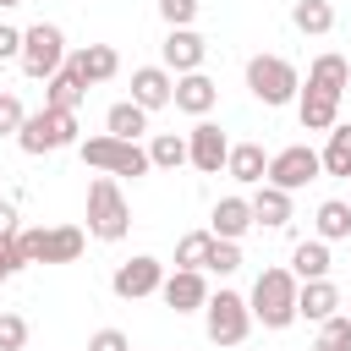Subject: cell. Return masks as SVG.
Returning <instances> with one entry per match:
<instances>
[{"label":"cell","instance_id":"24","mask_svg":"<svg viewBox=\"0 0 351 351\" xmlns=\"http://www.w3.org/2000/svg\"><path fill=\"white\" fill-rule=\"evenodd\" d=\"M82 99H88V88H82L66 66L44 82V110H66V115H77V104H82Z\"/></svg>","mask_w":351,"mask_h":351},{"label":"cell","instance_id":"41","mask_svg":"<svg viewBox=\"0 0 351 351\" xmlns=\"http://www.w3.org/2000/svg\"><path fill=\"white\" fill-rule=\"evenodd\" d=\"M0 5H22V0H0Z\"/></svg>","mask_w":351,"mask_h":351},{"label":"cell","instance_id":"38","mask_svg":"<svg viewBox=\"0 0 351 351\" xmlns=\"http://www.w3.org/2000/svg\"><path fill=\"white\" fill-rule=\"evenodd\" d=\"M16 55H22V33L0 22V60H16Z\"/></svg>","mask_w":351,"mask_h":351},{"label":"cell","instance_id":"31","mask_svg":"<svg viewBox=\"0 0 351 351\" xmlns=\"http://www.w3.org/2000/svg\"><path fill=\"white\" fill-rule=\"evenodd\" d=\"M203 269H214V274H236V269H241V247H236V241H214Z\"/></svg>","mask_w":351,"mask_h":351},{"label":"cell","instance_id":"36","mask_svg":"<svg viewBox=\"0 0 351 351\" xmlns=\"http://www.w3.org/2000/svg\"><path fill=\"white\" fill-rule=\"evenodd\" d=\"M16 230H22V225H16V203H5V197H0V247H11V241H16Z\"/></svg>","mask_w":351,"mask_h":351},{"label":"cell","instance_id":"16","mask_svg":"<svg viewBox=\"0 0 351 351\" xmlns=\"http://www.w3.org/2000/svg\"><path fill=\"white\" fill-rule=\"evenodd\" d=\"M214 99H219V88H214V77H203V71H186V77H176V93H170V104L176 110H186V115H208L214 110Z\"/></svg>","mask_w":351,"mask_h":351},{"label":"cell","instance_id":"3","mask_svg":"<svg viewBox=\"0 0 351 351\" xmlns=\"http://www.w3.org/2000/svg\"><path fill=\"white\" fill-rule=\"evenodd\" d=\"M132 230V208L121 197V181L115 176H93L88 181V236L99 241H121Z\"/></svg>","mask_w":351,"mask_h":351},{"label":"cell","instance_id":"4","mask_svg":"<svg viewBox=\"0 0 351 351\" xmlns=\"http://www.w3.org/2000/svg\"><path fill=\"white\" fill-rule=\"evenodd\" d=\"M77 154H82V165H93V170H104V176H148L154 165H148V148H137V143H121V137H110V132H99V137H82L77 143Z\"/></svg>","mask_w":351,"mask_h":351},{"label":"cell","instance_id":"29","mask_svg":"<svg viewBox=\"0 0 351 351\" xmlns=\"http://www.w3.org/2000/svg\"><path fill=\"white\" fill-rule=\"evenodd\" d=\"M148 165H154V170H176V165H186V137H176V132H154V143H148Z\"/></svg>","mask_w":351,"mask_h":351},{"label":"cell","instance_id":"26","mask_svg":"<svg viewBox=\"0 0 351 351\" xmlns=\"http://www.w3.org/2000/svg\"><path fill=\"white\" fill-rule=\"evenodd\" d=\"M291 274H296V285L302 280H329V241H302L291 252Z\"/></svg>","mask_w":351,"mask_h":351},{"label":"cell","instance_id":"12","mask_svg":"<svg viewBox=\"0 0 351 351\" xmlns=\"http://www.w3.org/2000/svg\"><path fill=\"white\" fill-rule=\"evenodd\" d=\"M159 55H165V71L186 77V71H203L208 44H203V33H192V27H170V38L159 44Z\"/></svg>","mask_w":351,"mask_h":351},{"label":"cell","instance_id":"5","mask_svg":"<svg viewBox=\"0 0 351 351\" xmlns=\"http://www.w3.org/2000/svg\"><path fill=\"white\" fill-rule=\"evenodd\" d=\"M247 88H252V99H258V104L280 110V104H291V99H296L302 77H296V66H291L285 55H252V60H247Z\"/></svg>","mask_w":351,"mask_h":351},{"label":"cell","instance_id":"35","mask_svg":"<svg viewBox=\"0 0 351 351\" xmlns=\"http://www.w3.org/2000/svg\"><path fill=\"white\" fill-rule=\"evenodd\" d=\"M88 351H132V340H126L121 329H99V335L88 340Z\"/></svg>","mask_w":351,"mask_h":351},{"label":"cell","instance_id":"34","mask_svg":"<svg viewBox=\"0 0 351 351\" xmlns=\"http://www.w3.org/2000/svg\"><path fill=\"white\" fill-rule=\"evenodd\" d=\"M159 16H165L170 27H192V16H197V0H159Z\"/></svg>","mask_w":351,"mask_h":351},{"label":"cell","instance_id":"14","mask_svg":"<svg viewBox=\"0 0 351 351\" xmlns=\"http://www.w3.org/2000/svg\"><path fill=\"white\" fill-rule=\"evenodd\" d=\"M159 296H165V307H176V313H197V307L208 302V280H203L197 269H176V274H165Z\"/></svg>","mask_w":351,"mask_h":351},{"label":"cell","instance_id":"9","mask_svg":"<svg viewBox=\"0 0 351 351\" xmlns=\"http://www.w3.org/2000/svg\"><path fill=\"white\" fill-rule=\"evenodd\" d=\"M318 154L307 148V143H291V148H280V154H269V186H280V192H302L307 181H318Z\"/></svg>","mask_w":351,"mask_h":351},{"label":"cell","instance_id":"40","mask_svg":"<svg viewBox=\"0 0 351 351\" xmlns=\"http://www.w3.org/2000/svg\"><path fill=\"white\" fill-rule=\"evenodd\" d=\"M313 351H351V346H340V340H329V335H318V340H313Z\"/></svg>","mask_w":351,"mask_h":351},{"label":"cell","instance_id":"33","mask_svg":"<svg viewBox=\"0 0 351 351\" xmlns=\"http://www.w3.org/2000/svg\"><path fill=\"white\" fill-rule=\"evenodd\" d=\"M22 121H27L22 99H16V93H0V137H16V132H22Z\"/></svg>","mask_w":351,"mask_h":351},{"label":"cell","instance_id":"7","mask_svg":"<svg viewBox=\"0 0 351 351\" xmlns=\"http://www.w3.org/2000/svg\"><path fill=\"white\" fill-rule=\"evenodd\" d=\"M16 143H22V154L77 148V143H82V137H77V115H66V110H33V115L22 121V132H16Z\"/></svg>","mask_w":351,"mask_h":351},{"label":"cell","instance_id":"10","mask_svg":"<svg viewBox=\"0 0 351 351\" xmlns=\"http://www.w3.org/2000/svg\"><path fill=\"white\" fill-rule=\"evenodd\" d=\"M165 285V263L159 258H126V263H115V274H110V291L121 296V302H137V296H154Z\"/></svg>","mask_w":351,"mask_h":351},{"label":"cell","instance_id":"19","mask_svg":"<svg viewBox=\"0 0 351 351\" xmlns=\"http://www.w3.org/2000/svg\"><path fill=\"white\" fill-rule=\"evenodd\" d=\"M225 176L241 181V186H263V176H269V154H263L258 143H230V154H225Z\"/></svg>","mask_w":351,"mask_h":351},{"label":"cell","instance_id":"20","mask_svg":"<svg viewBox=\"0 0 351 351\" xmlns=\"http://www.w3.org/2000/svg\"><path fill=\"white\" fill-rule=\"evenodd\" d=\"M296 115H302V132H329L340 121V99L335 93H318V88H302Z\"/></svg>","mask_w":351,"mask_h":351},{"label":"cell","instance_id":"28","mask_svg":"<svg viewBox=\"0 0 351 351\" xmlns=\"http://www.w3.org/2000/svg\"><path fill=\"white\" fill-rule=\"evenodd\" d=\"M313 225H318V241H346V236H351V203H340V197L318 203Z\"/></svg>","mask_w":351,"mask_h":351},{"label":"cell","instance_id":"22","mask_svg":"<svg viewBox=\"0 0 351 351\" xmlns=\"http://www.w3.org/2000/svg\"><path fill=\"white\" fill-rule=\"evenodd\" d=\"M346 82H351V66H346V55H318L313 66H307V88H318V93H346Z\"/></svg>","mask_w":351,"mask_h":351},{"label":"cell","instance_id":"27","mask_svg":"<svg viewBox=\"0 0 351 351\" xmlns=\"http://www.w3.org/2000/svg\"><path fill=\"white\" fill-rule=\"evenodd\" d=\"M291 22H296V33L324 38V33L335 27V5H329V0H296V5H291Z\"/></svg>","mask_w":351,"mask_h":351},{"label":"cell","instance_id":"1","mask_svg":"<svg viewBox=\"0 0 351 351\" xmlns=\"http://www.w3.org/2000/svg\"><path fill=\"white\" fill-rule=\"evenodd\" d=\"M82 247H88V230L82 225H49V230L44 225H22L16 241H11V252L22 263H77Z\"/></svg>","mask_w":351,"mask_h":351},{"label":"cell","instance_id":"8","mask_svg":"<svg viewBox=\"0 0 351 351\" xmlns=\"http://www.w3.org/2000/svg\"><path fill=\"white\" fill-rule=\"evenodd\" d=\"M203 329H208V340H214L219 351H225V346H241V340H247V329H252L247 296H236V291L208 296V302H203Z\"/></svg>","mask_w":351,"mask_h":351},{"label":"cell","instance_id":"30","mask_svg":"<svg viewBox=\"0 0 351 351\" xmlns=\"http://www.w3.org/2000/svg\"><path fill=\"white\" fill-rule=\"evenodd\" d=\"M208 247H214V236H208V230H192V236H181V241H176V269H197V274H203V263H208Z\"/></svg>","mask_w":351,"mask_h":351},{"label":"cell","instance_id":"21","mask_svg":"<svg viewBox=\"0 0 351 351\" xmlns=\"http://www.w3.org/2000/svg\"><path fill=\"white\" fill-rule=\"evenodd\" d=\"M247 208H252V225H269V230H280L285 219H291V192H280V186H258L252 197H247Z\"/></svg>","mask_w":351,"mask_h":351},{"label":"cell","instance_id":"6","mask_svg":"<svg viewBox=\"0 0 351 351\" xmlns=\"http://www.w3.org/2000/svg\"><path fill=\"white\" fill-rule=\"evenodd\" d=\"M22 71L33 77V82H49L60 66H66V33L55 27V22H33L27 33H22Z\"/></svg>","mask_w":351,"mask_h":351},{"label":"cell","instance_id":"11","mask_svg":"<svg viewBox=\"0 0 351 351\" xmlns=\"http://www.w3.org/2000/svg\"><path fill=\"white\" fill-rule=\"evenodd\" d=\"M225 154H230V137H225L214 121H197V126L186 132V159H192L203 176H219V170H225Z\"/></svg>","mask_w":351,"mask_h":351},{"label":"cell","instance_id":"18","mask_svg":"<svg viewBox=\"0 0 351 351\" xmlns=\"http://www.w3.org/2000/svg\"><path fill=\"white\" fill-rule=\"evenodd\" d=\"M335 313H340V291H335L329 280H302V285H296V318L324 324V318H335Z\"/></svg>","mask_w":351,"mask_h":351},{"label":"cell","instance_id":"15","mask_svg":"<svg viewBox=\"0 0 351 351\" xmlns=\"http://www.w3.org/2000/svg\"><path fill=\"white\" fill-rule=\"evenodd\" d=\"M170 93H176V77L165 66H137L132 71V104L137 110H165Z\"/></svg>","mask_w":351,"mask_h":351},{"label":"cell","instance_id":"32","mask_svg":"<svg viewBox=\"0 0 351 351\" xmlns=\"http://www.w3.org/2000/svg\"><path fill=\"white\" fill-rule=\"evenodd\" d=\"M27 346V318L22 313H0V351H22Z\"/></svg>","mask_w":351,"mask_h":351},{"label":"cell","instance_id":"42","mask_svg":"<svg viewBox=\"0 0 351 351\" xmlns=\"http://www.w3.org/2000/svg\"><path fill=\"white\" fill-rule=\"evenodd\" d=\"M225 351H241V346H225Z\"/></svg>","mask_w":351,"mask_h":351},{"label":"cell","instance_id":"2","mask_svg":"<svg viewBox=\"0 0 351 351\" xmlns=\"http://www.w3.org/2000/svg\"><path fill=\"white\" fill-rule=\"evenodd\" d=\"M247 313H252V324H263V329H285V324L296 318V274H291V269H263V274L252 280Z\"/></svg>","mask_w":351,"mask_h":351},{"label":"cell","instance_id":"23","mask_svg":"<svg viewBox=\"0 0 351 351\" xmlns=\"http://www.w3.org/2000/svg\"><path fill=\"white\" fill-rule=\"evenodd\" d=\"M318 165H324V176H346L351 181V121H335L329 126V143H324Z\"/></svg>","mask_w":351,"mask_h":351},{"label":"cell","instance_id":"25","mask_svg":"<svg viewBox=\"0 0 351 351\" xmlns=\"http://www.w3.org/2000/svg\"><path fill=\"white\" fill-rule=\"evenodd\" d=\"M104 132H110V137H121V143H137V137L148 132V110H137L132 99H121V104H110Z\"/></svg>","mask_w":351,"mask_h":351},{"label":"cell","instance_id":"37","mask_svg":"<svg viewBox=\"0 0 351 351\" xmlns=\"http://www.w3.org/2000/svg\"><path fill=\"white\" fill-rule=\"evenodd\" d=\"M318 335H329V340L351 346V318H346V313H335V318H324V329H318Z\"/></svg>","mask_w":351,"mask_h":351},{"label":"cell","instance_id":"17","mask_svg":"<svg viewBox=\"0 0 351 351\" xmlns=\"http://www.w3.org/2000/svg\"><path fill=\"white\" fill-rule=\"evenodd\" d=\"M247 230H252V208H247V197H219L214 214H208V236H214V241H241Z\"/></svg>","mask_w":351,"mask_h":351},{"label":"cell","instance_id":"39","mask_svg":"<svg viewBox=\"0 0 351 351\" xmlns=\"http://www.w3.org/2000/svg\"><path fill=\"white\" fill-rule=\"evenodd\" d=\"M16 269H22V258H16V252H11V247H0V285H5V280H11V274H16Z\"/></svg>","mask_w":351,"mask_h":351},{"label":"cell","instance_id":"43","mask_svg":"<svg viewBox=\"0 0 351 351\" xmlns=\"http://www.w3.org/2000/svg\"><path fill=\"white\" fill-rule=\"evenodd\" d=\"M346 241H351V236H346Z\"/></svg>","mask_w":351,"mask_h":351},{"label":"cell","instance_id":"13","mask_svg":"<svg viewBox=\"0 0 351 351\" xmlns=\"http://www.w3.org/2000/svg\"><path fill=\"white\" fill-rule=\"evenodd\" d=\"M66 71H71L82 88H93V82H110V77L121 71V55H115L110 44H82L77 55H66Z\"/></svg>","mask_w":351,"mask_h":351}]
</instances>
